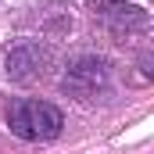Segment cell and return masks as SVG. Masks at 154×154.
<instances>
[{
    "label": "cell",
    "instance_id": "2",
    "mask_svg": "<svg viewBox=\"0 0 154 154\" xmlns=\"http://www.w3.org/2000/svg\"><path fill=\"white\" fill-rule=\"evenodd\" d=\"M108 82V61L97 57H79L65 75V90H72L75 97H93L100 86Z\"/></svg>",
    "mask_w": 154,
    "mask_h": 154
},
{
    "label": "cell",
    "instance_id": "3",
    "mask_svg": "<svg viewBox=\"0 0 154 154\" xmlns=\"http://www.w3.org/2000/svg\"><path fill=\"white\" fill-rule=\"evenodd\" d=\"M97 14L104 22H118V25H147V14L140 7H122V4H104L97 7Z\"/></svg>",
    "mask_w": 154,
    "mask_h": 154
},
{
    "label": "cell",
    "instance_id": "1",
    "mask_svg": "<svg viewBox=\"0 0 154 154\" xmlns=\"http://www.w3.org/2000/svg\"><path fill=\"white\" fill-rule=\"evenodd\" d=\"M4 118H7L11 133L22 140H54L65 125V115L47 100H14L4 111Z\"/></svg>",
    "mask_w": 154,
    "mask_h": 154
}]
</instances>
